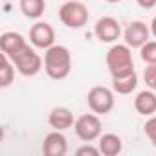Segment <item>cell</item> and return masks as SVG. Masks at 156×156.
I'll return each mask as SVG.
<instances>
[{"mask_svg":"<svg viewBox=\"0 0 156 156\" xmlns=\"http://www.w3.org/2000/svg\"><path fill=\"white\" fill-rule=\"evenodd\" d=\"M44 72L50 79L62 81L72 72V53L62 44H53L44 50Z\"/></svg>","mask_w":156,"mask_h":156,"instance_id":"1","label":"cell"},{"mask_svg":"<svg viewBox=\"0 0 156 156\" xmlns=\"http://www.w3.org/2000/svg\"><path fill=\"white\" fill-rule=\"evenodd\" d=\"M107 68L110 72L112 77H119V75H127L130 72H134V61H132V48L123 44H112L110 50L107 51L105 57Z\"/></svg>","mask_w":156,"mask_h":156,"instance_id":"2","label":"cell"},{"mask_svg":"<svg viewBox=\"0 0 156 156\" xmlns=\"http://www.w3.org/2000/svg\"><path fill=\"white\" fill-rule=\"evenodd\" d=\"M90 19V13L87 6L79 0H66V2L59 8V20L70 28V30H79L83 28Z\"/></svg>","mask_w":156,"mask_h":156,"instance_id":"3","label":"cell"},{"mask_svg":"<svg viewBox=\"0 0 156 156\" xmlns=\"http://www.w3.org/2000/svg\"><path fill=\"white\" fill-rule=\"evenodd\" d=\"M17 68V72L24 77H33L37 75L42 68H44V57H41L35 51V46H26L24 50H20L19 53H15L13 57H9Z\"/></svg>","mask_w":156,"mask_h":156,"instance_id":"4","label":"cell"},{"mask_svg":"<svg viewBox=\"0 0 156 156\" xmlns=\"http://www.w3.org/2000/svg\"><path fill=\"white\" fill-rule=\"evenodd\" d=\"M73 130L81 141H96L103 134V123H101L99 114L96 112L81 114L73 123Z\"/></svg>","mask_w":156,"mask_h":156,"instance_id":"5","label":"cell"},{"mask_svg":"<svg viewBox=\"0 0 156 156\" xmlns=\"http://www.w3.org/2000/svg\"><path fill=\"white\" fill-rule=\"evenodd\" d=\"M114 90L107 88V87H92L88 90V96H87V103H88V108L99 116H107L112 112L114 105H116V98H114Z\"/></svg>","mask_w":156,"mask_h":156,"instance_id":"6","label":"cell"},{"mask_svg":"<svg viewBox=\"0 0 156 156\" xmlns=\"http://www.w3.org/2000/svg\"><path fill=\"white\" fill-rule=\"evenodd\" d=\"M30 42L31 46L39 48V50H48L55 44V30L51 24L39 20L31 26L30 30Z\"/></svg>","mask_w":156,"mask_h":156,"instance_id":"7","label":"cell"},{"mask_svg":"<svg viewBox=\"0 0 156 156\" xmlns=\"http://www.w3.org/2000/svg\"><path fill=\"white\" fill-rule=\"evenodd\" d=\"M121 26L114 17H101L96 26H94V35L98 41L107 42V44H114L119 37H121Z\"/></svg>","mask_w":156,"mask_h":156,"instance_id":"8","label":"cell"},{"mask_svg":"<svg viewBox=\"0 0 156 156\" xmlns=\"http://www.w3.org/2000/svg\"><path fill=\"white\" fill-rule=\"evenodd\" d=\"M151 37V28L143 20H134L130 22L125 31H123V41L130 48H141Z\"/></svg>","mask_w":156,"mask_h":156,"instance_id":"9","label":"cell"},{"mask_svg":"<svg viewBox=\"0 0 156 156\" xmlns=\"http://www.w3.org/2000/svg\"><path fill=\"white\" fill-rule=\"evenodd\" d=\"M42 154L44 156H64L68 152V141L66 136L62 134V130H51L50 134L44 136L42 141Z\"/></svg>","mask_w":156,"mask_h":156,"instance_id":"10","label":"cell"},{"mask_svg":"<svg viewBox=\"0 0 156 156\" xmlns=\"http://www.w3.org/2000/svg\"><path fill=\"white\" fill-rule=\"evenodd\" d=\"M48 123L51 129L55 130H68L73 127L75 119H73V112L68 107H55L51 108V112L48 114Z\"/></svg>","mask_w":156,"mask_h":156,"instance_id":"11","label":"cell"},{"mask_svg":"<svg viewBox=\"0 0 156 156\" xmlns=\"http://www.w3.org/2000/svg\"><path fill=\"white\" fill-rule=\"evenodd\" d=\"M26 46H28V41L19 31H4L0 35V48H2V53H6L8 57H13Z\"/></svg>","mask_w":156,"mask_h":156,"instance_id":"12","label":"cell"},{"mask_svg":"<svg viewBox=\"0 0 156 156\" xmlns=\"http://www.w3.org/2000/svg\"><path fill=\"white\" fill-rule=\"evenodd\" d=\"M134 108L140 116H145V118L154 116L156 114V92L152 88L138 92L134 98Z\"/></svg>","mask_w":156,"mask_h":156,"instance_id":"13","label":"cell"},{"mask_svg":"<svg viewBox=\"0 0 156 156\" xmlns=\"http://www.w3.org/2000/svg\"><path fill=\"white\" fill-rule=\"evenodd\" d=\"M98 147L103 156H118L123 151V140L114 132H107L98 138Z\"/></svg>","mask_w":156,"mask_h":156,"instance_id":"14","label":"cell"},{"mask_svg":"<svg viewBox=\"0 0 156 156\" xmlns=\"http://www.w3.org/2000/svg\"><path fill=\"white\" fill-rule=\"evenodd\" d=\"M138 88V73L136 70L127 73V75H119V77H112V90L119 96H129Z\"/></svg>","mask_w":156,"mask_h":156,"instance_id":"15","label":"cell"},{"mask_svg":"<svg viewBox=\"0 0 156 156\" xmlns=\"http://www.w3.org/2000/svg\"><path fill=\"white\" fill-rule=\"evenodd\" d=\"M19 8L26 19L39 20L46 11V0H20Z\"/></svg>","mask_w":156,"mask_h":156,"instance_id":"16","label":"cell"},{"mask_svg":"<svg viewBox=\"0 0 156 156\" xmlns=\"http://www.w3.org/2000/svg\"><path fill=\"white\" fill-rule=\"evenodd\" d=\"M13 79H15V64H13V61H11L6 53H2V68H0V88H8V87H11Z\"/></svg>","mask_w":156,"mask_h":156,"instance_id":"17","label":"cell"},{"mask_svg":"<svg viewBox=\"0 0 156 156\" xmlns=\"http://www.w3.org/2000/svg\"><path fill=\"white\" fill-rule=\"evenodd\" d=\"M140 57H141V61L145 64H156V39L147 41L140 48Z\"/></svg>","mask_w":156,"mask_h":156,"instance_id":"18","label":"cell"},{"mask_svg":"<svg viewBox=\"0 0 156 156\" xmlns=\"http://www.w3.org/2000/svg\"><path fill=\"white\" fill-rule=\"evenodd\" d=\"M143 132H145V136L149 138V141L156 147V114H154V116H149V119H147L145 125H143Z\"/></svg>","mask_w":156,"mask_h":156,"instance_id":"19","label":"cell"},{"mask_svg":"<svg viewBox=\"0 0 156 156\" xmlns=\"http://www.w3.org/2000/svg\"><path fill=\"white\" fill-rule=\"evenodd\" d=\"M77 156H99L101 151L98 145H92V141H85V145H81L79 149L75 151Z\"/></svg>","mask_w":156,"mask_h":156,"instance_id":"20","label":"cell"},{"mask_svg":"<svg viewBox=\"0 0 156 156\" xmlns=\"http://www.w3.org/2000/svg\"><path fill=\"white\" fill-rule=\"evenodd\" d=\"M143 79H145L147 87L156 92V64H147V68L143 72Z\"/></svg>","mask_w":156,"mask_h":156,"instance_id":"21","label":"cell"},{"mask_svg":"<svg viewBox=\"0 0 156 156\" xmlns=\"http://www.w3.org/2000/svg\"><path fill=\"white\" fill-rule=\"evenodd\" d=\"M136 2H138V6L143 8V9H152V8L156 6V0H136Z\"/></svg>","mask_w":156,"mask_h":156,"instance_id":"22","label":"cell"},{"mask_svg":"<svg viewBox=\"0 0 156 156\" xmlns=\"http://www.w3.org/2000/svg\"><path fill=\"white\" fill-rule=\"evenodd\" d=\"M149 28H151V35H152V37L156 39V17H154L152 20H151V26H149Z\"/></svg>","mask_w":156,"mask_h":156,"instance_id":"23","label":"cell"},{"mask_svg":"<svg viewBox=\"0 0 156 156\" xmlns=\"http://www.w3.org/2000/svg\"><path fill=\"white\" fill-rule=\"evenodd\" d=\"M105 2H108V4H118V2H121V0H105Z\"/></svg>","mask_w":156,"mask_h":156,"instance_id":"24","label":"cell"},{"mask_svg":"<svg viewBox=\"0 0 156 156\" xmlns=\"http://www.w3.org/2000/svg\"><path fill=\"white\" fill-rule=\"evenodd\" d=\"M4 2H15V0H4Z\"/></svg>","mask_w":156,"mask_h":156,"instance_id":"25","label":"cell"}]
</instances>
